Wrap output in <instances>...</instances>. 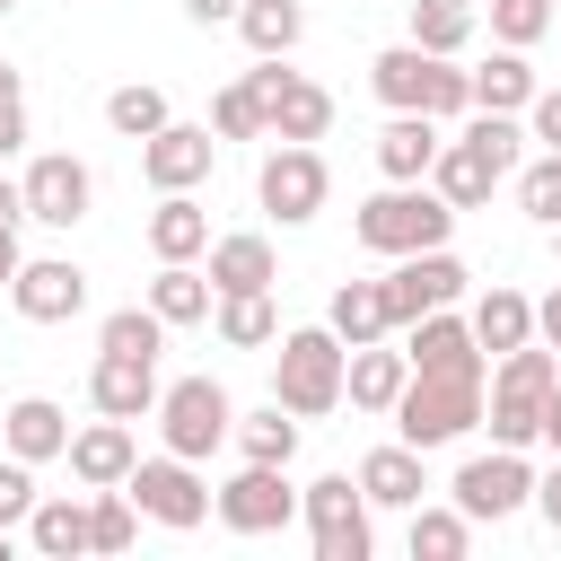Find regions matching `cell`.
I'll return each mask as SVG.
<instances>
[{"mask_svg":"<svg viewBox=\"0 0 561 561\" xmlns=\"http://www.w3.org/2000/svg\"><path fill=\"white\" fill-rule=\"evenodd\" d=\"M368 88L386 114H438V123L473 114V70H456V53H421L412 35L368 61Z\"/></svg>","mask_w":561,"mask_h":561,"instance_id":"1","label":"cell"},{"mask_svg":"<svg viewBox=\"0 0 561 561\" xmlns=\"http://www.w3.org/2000/svg\"><path fill=\"white\" fill-rule=\"evenodd\" d=\"M517 149H526V123H517V114H465V131L438 149L430 184H438L456 210H482V202L517 175Z\"/></svg>","mask_w":561,"mask_h":561,"instance_id":"2","label":"cell"},{"mask_svg":"<svg viewBox=\"0 0 561 561\" xmlns=\"http://www.w3.org/2000/svg\"><path fill=\"white\" fill-rule=\"evenodd\" d=\"M561 386V351L552 342H517L491 359V386H482V421H491V447H535L543 438V403Z\"/></svg>","mask_w":561,"mask_h":561,"instance_id":"3","label":"cell"},{"mask_svg":"<svg viewBox=\"0 0 561 561\" xmlns=\"http://www.w3.org/2000/svg\"><path fill=\"white\" fill-rule=\"evenodd\" d=\"M456 202L438 193V184H386V193H368L359 202V219H351V237L368 245V254H430V245H447L456 237Z\"/></svg>","mask_w":561,"mask_h":561,"instance_id":"4","label":"cell"},{"mask_svg":"<svg viewBox=\"0 0 561 561\" xmlns=\"http://www.w3.org/2000/svg\"><path fill=\"white\" fill-rule=\"evenodd\" d=\"M342 368H351V342L333 324H289L272 342V394L298 412V421H324L342 403Z\"/></svg>","mask_w":561,"mask_h":561,"instance_id":"5","label":"cell"},{"mask_svg":"<svg viewBox=\"0 0 561 561\" xmlns=\"http://www.w3.org/2000/svg\"><path fill=\"white\" fill-rule=\"evenodd\" d=\"M482 386H491V377H421V368H412V386L394 394L386 421H394V438H412L421 456H430V447H456L465 430H482Z\"/></svg>","mask_w":561,"mask_h":561,"instance_id":"6","label":"cell"},{"mask_svg":"<svg viewBox=\"0 0 561 561\" xmlns=\"http://www.w3.org/2000/svg\"><path fill=\"white\" fill-rule=\"evenodd\" d=\"M298 517H307L316 561H368V552H377V526H368V491H359V473H316V482L298 491Z\"/></svg>","mask_w":561,"mask_h":561,"instance_id":"7","label":"cell"},{"mask_svg":"<svg viewBox=\"0 0 561 561\" xmlns=\"http://www.w3.org/2000/svg\"><path fill=\"white\" fill-rule=\"evenodd\" d=\"M245 96H254V114H263V140H324V131H333V96H324L316 79H298L289 61H272V53H254Z\"/></svg>","mask_w":561,"mask_h":561,"instance_id":"8","label":"cell"},{"mask_svg":"<svg viewBox=\"0 0 561 561\" xmlns=\"http://www.w3.org/2000/svg\"><path fill=\"white\" fill-rule=\"evenodd\" d=\"M324 193H333V167H324L316 140H272V149H263V167H254V202H263L280 228H307V219L324 210Z\"/></svg>","mask_w":561,"mask_h":561,"instance_id":"9","label":"cell"},{"mask_svg":"<svg viewBox=\"0 0 561 561\" xmlns=\"http://www.w3.org/2000/svg\"><path fill=\"white\" fill-rule=\"evenodd\" d=\"M228 430H237V403H228V386L219 377H175L167 394H158V438L175 447V456H219L228 447Z\"/></svg>","mask_w":561,"mask_h":561,"instance_id":"10","label":"cell"},{"mask_svg":"<svg viewBox=\"0 0 561 561\" xmlns=\"http://www.w3.org/2000/svg\"><path fill=\"white\" fill-rule=\"evenodd\" d=\"M447 500H456L473 526H500V517L535 508V465H526V447H491V456H465V465H456V482H447Z\"/></svg>","mask_w":561,"mask_h":561,"instance_id":"11","label":"cell"},{"mask_svg":"<svg viewBox=\"0 0 561 561\" xmlns=\"http://www.w3.org/2000/svg\"><path fill=\"white\" fill-rule=\"evenodd\" d=\"M123 491H131V500H140V517H149V526H167V535H193V526L210 517V482H202V473H193V456H175V447H167V456H140Z\"/></svg>","mask_w":561,"mask_h":561,"instance_id":"12","label":"cell"},{"mask_svg":"<svg viewBox=\"0 0 561 561\" xmlns=\"http://www.w3.org/2000/svg\"><path fill=\"white\" fill-rule=\"evenodd\" d=\"M210 517H219L228 535H280V526L298 517V482H289V465H237V473L210 491Z\"/></svg>","mask_w":561,"mask_h":561,"instance_id":"13","label":"cell"},{"mask_svg":"<svg viewBox=\"0 0 561 561\" xmlns=\"http://www.w3.org/2000/svg\"><path fill=\"white\" fill-rule=\"evenodd\" d=\"M377 289H386V324L403 333V324H412V316H430V307H465L473 272H465L447 245H430V254H394V272H386Z\"/></svg>","mask_w":561,"mask_h":561,"instance_id":"14","label":"cell"},{"mask_svg":"<svg viewBox=\"0 0 561 561\" xmlns=\"http://www.w3.org/2000/svg\"><path fill=\"white\" fill-rule=\"evenodd\" d=\"M26 219L35 228H79L88 210H96V175H88V158H70V149H44V158H26Z\"/></svg>","mask_w":561,"mask_h":561,"instance_id":"15","label":"cell"},{"mask_svg":"<svg viewBox=\"0 0 561 561\" xmlns=\"http://www.w3.org/2000/svg\"><path fill=\"white\" fill-rule=\"evenodd\" d=\"M403 359H412L421 377H491V351L473 342V316H456V307L412 316V324H403Z\"/></svg>","mask_w":561,"mask_h":561,"instance_id":"16","label":"cell"},{"mask_svg":"<svg viewBox=\"0 0 561 561\" xmlns=\"http://www.w3.org/2000/svg\"><path fill=\"white\" fill-rule=\"evenodd\" d=\"M210 167H219V131L210 123H167V131L140 140L149 193H193V184H210Z\"/></svg>","mask_w":561,"mask_h":561,"instance_id":"17","label":"cell"},{"mask_svg":"<svg viewBox=\"0 0 561 561\" xmlns=\"http://www.w3.org/2000/svg\"><path fill=\"white\" fill-rule=\"evenodd\" d=\"M9 307H18L26 324H70V316L88 307V272H79L70 254H26L18 280H9Z\"/></svg>","mask_w":561,"mask_h":561,"instance_id":"18","label":"cell"},{"mask_svg":"<svg viewBox=\"0 0 561 561\" xmlns=\"http://www.w3.org/2000/svg\"><path fill=\"white\" fill-rule=\"evenodd\" d=\"M158 359H123V351H96V368H88V403L96 412H114V421H158Z\"/></svg>","mask_w":561,"mask_h":561,"instance_id":"19","label":"cell"},{"mask_svg":"<svg viewBox=\"0 0 561 561\" xmlns=\"http://www.w3.org/2000/svg\"><path fill=\"white\" fill-rule=\"evenodd\" d=\"M131 465H140V438H131V421L96 412L88 430H70V473H79L88 491H123V482H131Z\"/></svg>","mask_w":561,"mask_h":561,"instance_id":"20","label":"cell"},{"mask_svg":"<svg viewBox=\"0 0 561 561\" xmlns=\"http://www.w3.org/2000/svg\"><path fill=\"white\" fill-rule=\"evenodd\" d=\"M438 149H447L438 114H386V131H377V175H386V184H430Z\"/></svg>","mask_w":561,"mask_h":561,"instance_id":"21","label":"cell"},{"mask_svg":"<svg viewBox=\"0 0 561 561\" xmlns=\"http://www.w3.org/2000/svg\"><path fill=\"white\" fill-rule=\"evenodd\" d=\"M0 447L26 456V465H53V456H70V412H61L53 394H18V403L0 412Z\"/></svg>","mask_w":561,"mask_h":561,"instance_id":"22","label":"cell"},{"mask_svg":"<svg viewBox=\"0 0 561 561\" xmlns=\"http://www.w3.org/2000/svg\"><path fill=\"white\" fill-rule=\"evenodd\" d=\"M359 491H368V508H421L430 500V473H421V447L412 438H394V447H368L359 456Z\"/></svg>","mask_w":561,"mask_h":561,"instance_id":"23","label":"cell"},{"mask_svg":"<svg viewBox=\"0 0 561 561\" xmlns=\"http://www.w3.org/2000/svg\"><path fill=\"white\" fill-rule=\"evenodd\" d=\"M202 272L219 280V298H228V289H272V280H280V254H272V237H254V228H228V237H210Z\"/></svg>","mask_w":561,"mask_h":561,"instance_id":"24","label":"cell"},{"mask_svg":"<svg viewBox=\"0 0 561 561\" xmlns=\"http://www.w3.org/2000/svg\"><path fill=\"white\" fill-rule=\"evenodd\" d=\"M149 254H158V263H202V254H210V210H202L193 193H158V210H149Z\"/></svg>","mask_w":561,"mask_h":561,"instance_id":"25","label":"cell"},{"mask_svg":"<svg viewBox=\"0 0 561 561\" xmlns=\"http://www.w3.org/2000/svg\"><path fill=\"white\" fill-rule=\"evenodd\" d=\"M403 386H412V359L386 351V342H359L351 368H342V403H359V412H394Z\"/></svg>","mask_w":561,"mask_h":561,"instance_id":"26","label":"cell"},{"mask_svg":"<svg viewBox=\"0 0 561 561\" xmlns=\"http://www.w3.org/2000/svg\"><path fill=\"white\" fill-rule=\"evenodd\" d=\"M535 61L517 53V44H500L491 61H473V114H526L535 105Z\"/></svg>","mask_w":561,"mask_h":561,"instance_id":"27","label":"cell"},{"mask_svg":"<svg viewBox=\"0 0 561 561\" xmlns=\"http://www.w3.org/2000/svg\"><path fill=\"white\" fill-rule=\"evenodd\" d=\"M465 316H473V342H482L491 359H500V351H517V342H535V298H526V289H508V280H491Z\"/></svg>","mask_w":561,"mask_h":561,"instance_id":"28","label":"cell"},{"mask_svg":"<svg viewBox=\"0 0 561 561\" xmlns=\"http://www.w3.org/2000/svg\"><path fill=\"white\" fill-rule=\"evenodd\" d=\"M298 430H307V421H298V412H289V403L272 394L263 412H237V430H228V447H237L245 465H289V456H298Z\"/></svg>","mask_w":561,"mask_h":561,"instance_id":"29","label":"cell"},{"mask_svg":"<svg viewBox=\"0 0 561 561\" xmlns=\"http://www.w3.org/2000/svg\"><path fill=\"white\" fill-rule=\"evenodd\" d=\"M26 543H35L44 561H79V552H88V500H79V491H44L35 517H26Z\"/></svg>","mask_w":561,"mask_h":561,"instance_id":"30","label":"cell"},{"mask_svg":"<svg viewBox=\"0 0 561 561\" xmlns=\"http://www.w3.org/2000/svg\"><path fill=\"white\" fill-rule=\"evenodd\" d=\"M149 307H158L167 324H210V307H219V280H210L202 263H158V280H149Z\"/></svg>","mask_w":561,"mask_h":561,"instance_id":"31","label":"cell"},{"mask_svg":"<svg viewBox=\"0 0 561 561\" xmlns=\"http://www.w3.org/2000/svg\"><path fill=\"white\" fill-rule=\"evenodd\" d=\"M237 35H245V53L289 61V53L307 44V0H245V9H237Z\"/></svg>","mask_w":561,"mask_h":561,"instance_id":"32","label":"cell"},{"mask_svg":"<svg viewBox=\"0 0 561 561\" xmlns=\"http://www.w3.org/2000/svg\"><path fill=\"white\" fill-rule=\"evenodd\" d=\"M210 324H219V342H228V351H272V342H280L272 289H228V298L210 307Z\"/></svg>","mask_w":561,"mask_h":561,"instance_id":"33","label":"cell"},{"mask_svg":"<svg viewBox=\"0 0 561 561\" xmlns=\"http://www.w3.org/2000/svg\"><path fill=\"white\" fill-rule=\"evenodd\" d=\"M473 18H482V0H412L403 9V35L421 53H465L473 44Z\"/></svg>","mask_w":561,"mask_h":561,"instance_id":"34","label":"cell"},{"mask_svg":"<svg viewBox=\"0 0 561 561\" xmlns=\"http://www.w3.org/2000/svg\"><path fill=\"white\" fill-rule=\"evenodd\" d=\"M324 324H333L351 351L394 333V324H386V289H377V280H342V289H333V307H324Z\"/></svg>","mask_w":561,"mask_h":561,"instance_id":"35","label":"cell"},{"mask_svg":"<svg viewBox=\"0 0 561 561\" xmlns=\"http://www.w3.org/2000/svg\"><path fill=\"white\" fill-rule=\"evenodd\" d=\"M403 543H412V561H465V552H473V517H465L456 500H447V508H430V500H421Z\"/></svg>","mask_w":561,"mask_h":561,"instance_id":"36","label":"cell"},{"mask_svg":"<svg viewBox=\"0 0 561 561\" xmlns=\"http://www.w3.org/2000/svg\"><path fill=\"white\" fill-rule=\"evenodd\" d=\"M167 333H175V324H167V316L140 298V307H114V316L96 324V351H123V359H158V351H167Z\"/></svg>","mask_w":561,"mask_h":561,"instance_id":"37","label":"cell"},{"mask_svg":"<svg viewBox=\"0 0 561 561\" xmlns=\"http://www.w3.org/2000/svg\"><path fill=\"white\" fill-rule=\"evenodd\" d=\"M105 123H114L123 140H149V131H167L175 114H167V88L131 79V88H114V96H105Z\"/></svg>","mask_w":561,"mask_h":561,"instance_id":"38","label":"cell"},{"mask_svg":"<svg viewBox=\"0 0 561 561\" xmlns=\"http://www.w3.org/2000/svg\"><path fill=\"white\" fill-rule=\"evenodd\" d=\"M140 535V500L131 491H88V552H131Z\"/></svg>","mask_w":561,"mask_h":561,"instance_id":"39","label":"cell"},{"mask_svg":"<svg viewBox=\"0 0 561 561\" xmlns=\"http://www.w3.org/2000/svg\"><path fill=\"white\" fill-rule=\"evenodd\" d=\"M508 184H517V210H526L535 228H561V149L526 158V167H517Z\"/></svg>","mask_w":561,"mask_h":561,"instance_id":"40","label":"cell"},{"mask_svg":"<svg viewBox=\"0 0 561 561\" xmlns=\"http://www.w3.org/2000/svg\"><path fill=\"white\" fill-rule=\"evenodd\" d=\"M482 9H491V35L517 44V53H535L552 35V0H482Z\"/></svg>","mask_w":561,"mask_h":561,"instance_id":"41","label":"cell"},{"mask_svg":"<svg viewBox=\"0 0 561 561\" xmlns=\"http://www.w3.org/2000/svg\"><path fill=\"white\" fill-rule=\"evenodd\" d=\"M210 131H219V140H263V114H254L245 79H228V88L210 96Z\"/></svg>","mask_w":561,"mask_h":561,"instance_id":"42","label":"cell"},{"mask_svg":"<svg viewBox=\"0 0 561 561\" xmlns=\"http://www.w3.org/2000/svg\"><path fill=\"white\" fill-rule=\"evenodd\" d=\"M35 500H44V491H35V465H26V456H0V526H9V535L35 517Z\"/></svg>","mask_w":561,"mask_h":561,"instance_id":"43","label":"cell"},{"mask_svg":"<svg viewBox=\"0 0 561 561\" xmlns=\"http://www.w3.org/2000/svg\"><path fill=\"white\" fill-rule=\"evenodd\" d=\"M526 140L561 149V88H535V105H526Z\"/></svg>","mask_w":561,"mask_h":561,"instance_id":"44","label":"cell"},{"mask_svg":"<svg viewBox=\"0 0 561 561\" xmlns=\"http://www.w3.org/2000/svg\"><path fill=\"white\" fill-rule=\"evenodd\" d=\"M535 517L561 535V456H552V473H535Z\"/></svg>","mask_w":561,"mask_h":561,"instance_id":"45","label":"cell"},{"mask_svg":"<svg viewBox=\"0 0 561 561\" xmlns=\"http://www.w3.org/2000/svg\"><path fill=\"white\" fill-rule=\"evenodd\" d=\"M26 149V105H0V167Z\"/></svg>","mask_w":561,"mask_h":561,"instance_id":"46","label":"cell"},{"mask_svg":"<svg viewBox=\"0 0 561 561\" xmlns=\"http://www.w3.org/2000/svg\"><path fill=\"white\" fill-rule=\"evenodd\" d=\"M237 9H245V0H184L193 26H237Z\"/></svg>","mask_w":561,"mask_h":561,"instance_id":"47","label":"cell"},{"mask_svg":"<svg viewBox=\"0 0 561 561\" xmlns=\"http://www.w3.org/2000/svg\"><path fill=\"white\" fill-rule=\"evenodd\" d=\"M535 342L561 351V280H552V298H535Z\"/></svg>","mask_w":561,"mask_h":561,"instance_id":"48","label":"cell"},{"mask_svg":"<svg viewBox=\"0 0 561 561\" xmlns=\"http://www.w3.org/2000/svg\"><path fill=\"white\" fill-rule=\"evenodd\" d=\"M18 219H26V184H18V175H0V228H18Z\"/></svg>","mask_w":561,"mask_h":561,"instance_id":"49","label":"cell"},{"mask_svg":"<svg viewBox=\"0 0 561 561\" xmlns=\"http://www.w3.org/2000/svg\"><path fill=\"white\" fill-rule=\"evenodd\" d=\"M18 263H26V254H18V228H0V289L18 280Z\"/></svg>","mask_w":561,"mask_h":561,"instance_id":"50","label":"cell"},{"mask_svg":"<svg viewBox=\"0 0 561 561\" xmlns=\"http://www.w3.org/2000/svg\"><path fill=\"white\" fill-rule=\"evenodd\" d=\"M535 447H552V456H561V386H552V403H543V438H535Z\"/></svg>","mask_w":561,"mask_h":561,"instance_id":"51","label":"cell"},{"mask_svg":"<svg viewBox=\"0 0 561 561\" xmlns=\"http://www.w3.org/2000/svg\"><path fill=\"white\" fill-rule=\"evenodd\" d=\"M0 105H26V79H18L9 61H0Z\"/></svg>","mask_w":561,"mask_h":561,"instance_id":"52","label":"cell"},{"mask_svg":"<svg viewBox=\"0 0 561 561\" xmlns=\"http://www.w3.org/2000/svg\"><path fill=\"white\" fill-rule=\"evenodd\" d=\"M0 561H9V526H0Z\"/></svg>","mask_w":561,"mask_h":561,"instance_id":"53","label":"cell"},{"mask_svg":"<svg viewBox=\"0 0 561 561\" xmlns=\"http://www.w3.org/2000/svg\"><path fill=\"white\" fill-rule=\"evenodd\" d=\"M552 254H561V228H552Z\"/></svg>","mask_w":561,"mask_h":561,"instance_id":"54","label":"cell"},{"mask_svg":"<svg viewBox=\"0 0 561 561\" xmlns=\"http://www.w3.org/2000/svg\"><path fill=\"white\" fill-rule=\"evenodd\" d=\"M9 9H18V0H0V18H9Z\"/></svg>","mask_w":561,"mask_h":561,"instance_id":"55","label":"cell"},{"mask_svg":"<svg viewBox=\"0 0 561 561\" xmlns=\"http://www.w3.org/2000/svg\"><path fill=\"white\" fill-rule=\"evenodd\" d=\"M552 9H561V0H552Z\"/></svg>","mask_w":561,"mask_h":561,"instance_id":"56","label":"cell"}]
</instances>
